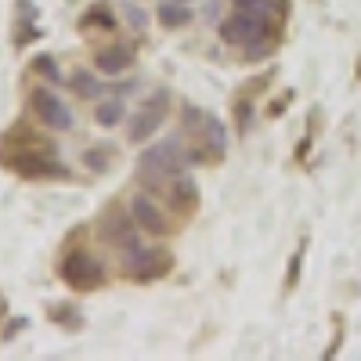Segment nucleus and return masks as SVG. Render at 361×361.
Masks as SVG:
<instances>
[{
    "label": "nucleus",
    "mask_w": 361,
    "mask_h": 361,
    "mask_svg": "<svg viewBox=\"0 0 361 361\" xmlns=\"http://www.w3.org/2000/svg\"><path fill=\"white\" fill-rule=\"evenodd\" d=\"M267 33H271V29H267V15L243 11V8H238V15H231V18L221 22V40L246 47L250 54H260V51H264Z\"/></svg>",
    "instance_id": "1"
},
{
    "label": "nucleus",
    "mask_w": 361,
    "mask_h": 361,
    "mask_svg": "<svg viewBox=\"0 0 361 361\" xmlns=\"http://www.w3.org/2000/svg\"><path fill=\"white\" fill-rule=\"evenodd\" d=\"M185 156H180V141H163L156 148H148V152L141 156V170L145 173H156V177H177L185 173Z\"/></svg>",
    "instance_id": "2"
},
{
    "label": "nucleus",
    "mask_w": 361,
    "mask_h": 361,
    "mask_svg": "<svg viewBox=\"0 0 361 361\" xmlns=\"http://www.w3.org/2000/svg\"><path fill=\"white\" fill-rule=\"evenodd\" d=\"M62 279L73 289H94V286L105 282V267H102V260L87 257V253H73L62 264Z\"/></svg>",
    "instance_id": "3"
},
{
    "label": "nucleus",
    "mask_w": 361,
    "mask_h": 361,
    "mask_svg": "<svg viewBox=\"0 0 361 361\" xmlns=\"http://www.w3.org/2000/svg\"><path fill=\"white\" fill-rule=\"evenodd\" d=\"M33 112L44 119L51 130H73V109L58 98L54 90H47V87L33 90Z\"/></svg>",
    "instance_id": "4"
},
{
    "label": "nucleus",
    "mask_w": 361,
    "mask_h": 361,
    "mask_svg": "<svg viewBox=\"0 0 361 361\" xmlns=\"http://www.w3.org/2000/svg\"><path fill=\"white\" fill-rule=\"evenodd\" d=\"M166 267H170V257H166V253L145 250L141 243L127 250V275H130V279H137V282H148V279L166 275Z\"/></svg>",
    "instance_id": "5"
},
{
    "label": "nucleus",
    "mask_w": 361,
    "mask_h": 361,
    "mask_svg": "<svg viewBox=\"0 0 361 361\" xmlns=\"http://www.w3.org/2000/svg\"><path fill=\"white\" fill-rule=\"evenodd\" d=\"M166 102H170V94H166V90H159V94H156L152 102H148V109H141V112L130 119V130H127L130 145H141V141H148V137H152V134L159 130Z\"/></svg>",
    "instance_id": "6"
},
{
    "label": "nucleus",
    "mask_w": 361,
    "mask_h": 361,
    "mask_svg": "<svg viewBox=\"0 0 361 361\" xmlns=\"http://www.w3.org/2000/svg\"><path fill=\"white\" fill-rule=\"evenodd\" d=\"M8 166H15L25 177H47V173L51 177H62L66 173V166L51 156V148H47V152H33V148H29V152H18L15 159H8Z\"/></svg>",
    "instance_id": "7"
},
{
    "label": "nucleus",
    "mask_w": 361,
    "mask_h": 361,
    "mask_svg": "<svg viewBox=\"0 0 361 361\" xmlns=\"http://www.w3.org/2000/svg\"><path fill=\"white\" fill-rule=\"evenodd\" d=\"M130 217H134V214H127V209H112V214L102 221V235L109 238V243L123 246V250L137 246V231H134L137 221H130Z\"/></svg>",
    "instance_id": "8"
},
{
    "label": "nucleus",
    "mask_w": 361,
    "mask_h": 361,
    "mask_svg": "<svg viewBox=\"0 0 361 361\" xmlns=\"http://www.w3.org/2000/svg\"><path fill=\"white\" fill-rule=\"evenodd\" d=\"M130 214H134V221H137L148 235H163V231H166V217L159 214V206L148 199V195H134V199H130Z\"/></svg>",
    "instance_id": "9"
},
{
    "label": "nucleus",
    "mask_w": 361,
    "mask_h": 361,
    "mask_svg": "<svg viewBox=\"0 0 361 361\" xmlns=\"http://www.w3.org/2000/svg\"><path fill=\"white\" fill-rule=\"evenodd\" d=\"M127 66H130V47H123V44H112V47L98 51V69H102L105 76H119Z\"/></svg>",
    "instance_id": "10"
},
{
    "label": "nucleus",
    "mask_w": 361,
    "mask_h": 361,
    "mask_svg": "<svg viewBox=\"0 0 361 361\" xmlns=\"http://www.w3.org/2000/svg\"><path fill=\"white\" fill-rule=\"evenodd\" d=\"M188 18H192V11H188V4L185 0H166V4H159V22L163 25H188Z\"/></svg>",
    "instance_id": "11"
},
{
    "label": "nucleus",
    "mask_w": 361,
    "mask_h": 361,
    "mask_svg": "<svg viewBox=\"0 0 361 361\" xmlns=\"http://www.w3.org/2000/svg\"><path fill=\"white\" fill-rule=\"evenodd\" d=\"M123 116H127V105H123V98H105V102L98 105V112H94V119H98L102 127H116Z\"/></svg>",
    "instance_id": "12"
},
{
    "label": "nucleus",
    "mask_w": 361,
    "mask_h": 361,
    "mask_svg": "<svg viewBox=\"0 0 361 361\" xmlns=\"http://www.w3.org/2000/svg\"><path fill=\"white\" fill-rule=\"evenodd\" d=\"M69 83L76 87L80 98H98V94H102V83L94 80V73H87V69H73Z\"/></svg>",
    "instance_id": "13"
},
{
    "label": "nucleus",
    "mask_w": 361,
    "mask_h": 361,
    "mask_svg": "<svg viewBox=\"0 0 361 361\" xmlns=\"http://www.w3.org/2000/svg\"><path fill=\"white\" fill-rule=\"evenodd\" d=\"M202 130H206L209 145H214V152L221 156V152H224V145H228V137H224V127H221V119H214V116H206V123H202Z\"/></svg>",
    "instance_id": "14"
},
{
    "label": "nucleus",
    "mask_w": 361,
    "mask_h": 361,
    "mask_svg": "<svg viewBox=\"0 0 361 361\" xmlns=\"http://www.w3.org/2000/svg\"><path fill=\"white\" fill-rule=\"evenodd\" d=\"M87 25H105V29H112L116 22H112V11H109V4H94L87 15H83V29Z\"/></svg>",
    "instance_id": "15"
},
{
    "label": "nucleus",
    "mask_w": 361,
    "mask_h": 361,
    "mask_svg": "<svg viewBox=\"0 0 361 361\" xmlns=\"http://www.w3.org/2000/svg\"><path fill=\"white\" fill-rule=\"evenodd\" d=\"M37 73H40V76H47L51 83L62 80V73H58V66H54V58H37Z\"/></svg>",
    "instance_id": "16"
},
{
    "label": "nucleus",
    "mask_w": 361,
    "mask_h": 361,
    "mask_svg": "<svg viewBox=\"0 0 361 361\" xmlns=\"http://www.w3.org/2000/svg\"><path fill=\"white\" fill-rule=\"evenodd\" d=\"M202 123H206V116H202L199 109H192V105H188V109H185V127H188L192 134H199V130H202Z\"/></svg>",
    "instance_id": "17"
},
{
    "label": "nucleus",
    "mask_w": 361,
    "mask_h": 361,
    "mask_svg": "<svg viewBox=\"0 0 361 361\" xmlns=\"http://www.w3.org/2000/svg\"><path fill=\"white\" fill-rule=\"evenodd\" d=\"M127 22L137 29V33H141V29H148V15H145L137 4H127Z\"/></svg>",
    "instance_id": "18"
},
{
    "label": "nucleus",
    "mask_w": 361,
    "mask_h": 361,
    "mask_svg": "<svg viewBox=\"0 0 361 361\" xmlns=\"http://www.w3.org/2000/svg\"><path fill=\"white\" fill-rule=\"evenodd\" d=\"M83 163H87L90 170H105V166H109V156H105V152H94V148H90V152L83 156Z\"/></svg>",
    "instance_id": "19"
},
{
    "label": "nucleus",
    "mask_w": 361,
    "mask_h": 361,
    "mask_svg": "<svg viewBox=\"0 0 361 361\" xmlns=\"http://www.w3.org/2000/svg\"><path fill=\"white\" fill-rule=\"evenodd\" d=\"M206 15H209V18H217V15H221V4H217V0H209V8H206Z\"/></svg>",
    "instance_id": "20"
},
{
    "label": "nucleus",
    "mask_w": 361,
    "mask_h": 361,
    "mask_svg": "<svg viewBox=\"0 0 361 361\" xmlns=\"http://www.w3.org/2000/svg\"><path fill=\"white\" fill-rule=\"evenodd\" d=\"M185 4H192V0H185Z\"/></svg>",
    "instance_id": "21"
}]
</instances>
